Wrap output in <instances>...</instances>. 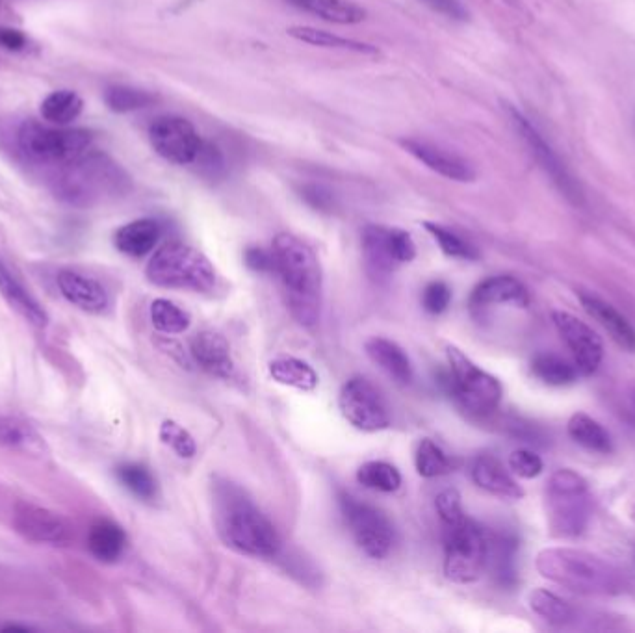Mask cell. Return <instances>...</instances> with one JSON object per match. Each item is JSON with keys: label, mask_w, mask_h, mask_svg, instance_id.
I'll return each instance as SVG.
<instances>
[{"label": "cell", "mask_w": 635, "mask_h": 633, "mask_svg": "<svg viewBox=\"0 0 635 633\" xmlns=\"http://www.w3.org/2000/svg\"><path fill=\"white\" fill-rule=\"evenodd\" d=\"M214 522L221 541L238 554L273 559L281 552V537L270 518L231 481L214 483Z\"/></svg>", "instance_id": "cell-1"}, {"label": "cell", "mask_w": 635, "mask_h": 633, "mask_svg": "<svg viewBox=\"0 0 635 633\" xmlns=\"http://www.w3.org/2000/svg\"><path fill=\"white\" fill-rule=\"evenodd\" d=\"M273 273L283 281L292 316L312 327L322 311V266L316 253L298 236L281 233L272 246Z\"/></svg>", "instance_id": "cell-2"}, {"label": "cell", "mask_w": 635, "mask_h": 633, "mask_svg": "<svg viewBox=\"0 0 635 633\" xmlns=\"http://www.w3.org/2000/svg\"><path fill=\"white\" fill-rule=\"evenodd\" d=\"M541 576L578 595L611 596L626 587L623 572L602 557L574 548H546L537 556Z\"/></svg>", "instance_id": "cell-3"}, {"label": "cell", "mask_w": 635, "mask_h": 633, "mask_svg": "<svg viewBox=\"0 0 635 633\" xmlns=\"http://www.w3.org/2000/svg\"><path fill=\"white\" fill-rule=\"evenodd\" d=\"M54 195L73 207H93L129 190V177L110 156L84 153L60 166L52 179Z\"/></svg>", "instance_id": "cell-4"}, {"label": "cell", "mask_w": 635, "mask_h": 633, "mask_svg": "<svg viewBox=\"0 0 635 633\" xmlns=\"http://www.w3.org/2000/svg\"><path fill=\"white\" fill-rule=\"evenodd\" d=\"M147 279L160 288H179L207 294L216 286V270L195 247L168 242L156 251L145 268Z\"/></svg>", "instance_id": "cell-5"}, {"label": "cell", "mask_w": 635, "mask_h": 633, "mask_svg": "<svg viewBox=\"0 0 635 633\" xmlns=\"http://www.w3.org/2000/svg\"><path fill=\"white\" fill-rule=\"evenodd\" d=\"M546 513L552 535H582L591 518V494L587 481L569 468L556 470L546 485Z\"/></svg>", "instance_id": "cell-6"}, {"label": "cell", "mask_w": 635, "mask_h": 633, "mask_svg": "<svg viewBox=\"0 0 635 633\" xmlns=\"http://www.w3.org/2000/svg\"><path fill=\"white\" fill-rule=\"evenodd\" d=\"M489 563V539L478 522L465 517L444 526V574L450 582H478Z\"/></svg>", "instance_id": "cell-7"}, {"label": "cell", "mask_w": 635, "mask_h": 633, "mask_svg": "<svg viewBox=\"0 0 635 633\" xmlns=\"http://www.w3.org/2000/svg\"><path fill=\"white\" fill-rule=\"evenodd\" d=\"M446 357L450 366L446 387L461 407L478 416L496 411L504 396L500 381L470 361L461 349L448 346Z\"/></svg>", "instance_id": "cell-8"}, {"label": "cell", "mask_w": 635, "mask_h": 633, "mask_svg": "<svg viewBox=\"0 0 635 633\" xmlns=\"http://www.w3.org/2000/svg\"><path fill=\"white\" fill-rule=\"evenodd\" d=\"M19 149L26 158L47 166H64L90 151V130L47 127L38 121H25L17 134Z\"/></svg>", "instance_id": "cell-9"}, {"label": "cell", "mask_w": 635, "mask_h": 633, "mask_svg": "<svg viewBox=\"0 0 635 633\" xmlns=\"http://www.w3.org/2000/svg\"><path fill=\"white\" fill-rule=\"evenodd\" d=\"M338 502L351 535L364 554L372 559L389 556L396 543V530L389 517L351 494H340Z\"/></svg>", "instance_id": "cell-10"}, {"label": "cell", "mask_w": 635, "mask_h": 633, "mask_svg": "<svg viewBox=\"0 0 635 633\" xmlns=\"http://www.w3.org/2000/svg\"><path fill=\"white\" fill-rule=\"evenodd\" d=\"M338 407L351 426L366 433L383 431L392 422L385 396L364 377H351L344 383L338 394Z\"/></svg>", "instance_id": "cell-11"}, {"label": "cell", "mask_w": 635, "mask_h": 633, "mask_svg": "<svg viewBox=\"0 0 635 633\" xmlns=\"http://www.w3.org/2000/svg\"><path fill=\"white\" fill-rule=\"evenodd\" d=\"M363 255L366 272L374 279H387L400 264L416 257L411 234L402 229L368 225L363 231Z\"/></svg>", "instance_id": "cell-12"}, {"label": "cell", "mask_w": 635, "mask_h": 633, "mask_svg": "<svg viewBox=\"0 0 635 633\" xmlns=\"http://www.w3.org/2000/svg\"><path fill=\"white\" fill-rule=\"evenodd\" d=\"M511 121L515 129L520 134V138L528 145L533 158L537 164L545 171L546 177L558 188L559 194L563 195L574 207H584L585 195L580 182L574 179L565 162L559 158L554 147L546 142L543 134L533 127L532 123L522 116L517 110H509Z\"/></svg>", "instance_id": "cell-13"}, {"label": "cell", "mask_w": 635, "mask_h": 633, "mask_svg": "<svg viewBox=\"0 0 635 633\" xmlns=\"http://www.w3.org/2000/svg\"><path fill=\"white\" fill-rule=\"evenodd\" d=\"M13 528L30 543L69 546L75 539L73 526L56 511L32 502H17L13 507Z\"/></svg>", "instance_id": "cell-14"}, {"label": "cell", "mask_w": 635, "mask_h": 633, "mask_svg": "<svg viewBox=\"0 0 635 633\" xmlns=\"http://www.w3.org/2000/svg\"><path fill=\"white\" fill-rule=\"evenodd\" d=\"M149 140L158 155L177 166L194 164L203 149L201 136L184 117H158L149 129Z\"/></svg>", "instance_id": "cell-15"}, {"label": "cell", "mask_w": 635, "mask_h": 633, "mask_svg": "<svg viewBox=\"0 0 635 633\" xmlns=\"http://www.w3.org/2000/svg\"><path fill=\"white\" fill-rule=\"evenodd\" d=\"M554 325L561 340L571 349L572 361L582 375L595 374L604 359V346L600 336L569 312L556 311L552 314Z\"/></svg>", "instance_id": "cell-16"}, {"label": "cell", "mask_w": 635, "mask_h": 633, "mask_svg": "<svg viewBox=\"0 0 635 633\" xmlns=\"http://www.w3.org/2000/svg\"><path fill=\"white\" fill-rule=\"evenodd\" d=\"M58 288L71 305L88 314H101L110 305V296L97 279L77 270H62L56 277Z\"/></svg>", "instance_id": "cell-17"}, {"label": "cell", "mask_w": 635, "mask_h": 633, "mask_svg": "<svg viewBox=\"0 0 635 633\" xmlns=\"http://www.w3.org/2000/svg\"><path fill=\"white\" fill-rule=\"evenodd\" d=\"M190 353L203 372L218 379H231L234 375V361L231 346L225 336L216 331H201L194 336Z\"/></svg>", "instance_id": "cell-18"}, {"label": "cell", "mask_w": 635, "mask_h": 633, "mask_svg": "<svg viewBox=\"0 0 635 633\" xmlns=\"http://www.w3.org/2000/svg\"><path fill=\"white\" fill-rule=\"evenodd\" d=\"M496 305H515V307H528L530 305V292L520 283L519 279L511 275H496L481 281L470 294V307L481 311Z\"/></svg>", "instance_id": "cell-19"}, {"label": "cell", "mask_w": 635, "mask_h": 633, "mask_svg": "<svg viewBox=\"0 0 635 633\" xmlns=\"http://www.w3.org/2000/svg\"><path fill=\"white\" fill-rule=\"evenodd\" d=\"M470 476L474 483L483 491L506 498V500H520L524 496V491L520 489L519 483L511 476V472L502 465L500 459L494 455L483 453L478 455L472 466H470Z\"/></svg>", "instance_id": "cell-20"}, {"label": "cell", "mask_w": 635, "mask_h": 633, "mask_svg": "<svg viewBox=\"0 0 635 633\" xmlns=\"http://www.w3.org/2000/svg\"><path fill=\"white\" fill-rule=\"evenodd\" d=\"M402 145L422 164H426L429 169L437 171L446 179L470 182L474 181V177H476L474 169L470 168V164L465 162L463 158H459L454 153H448L433 143L422 142V140H403Z\"/></svg>", "instance_id": "cell-21"}, {"label": "cell", "mask_w": 635, "mask_h": 633, "mask_svg": "<svg viewBox=\"0 0 635 633\" xmlns=\"http://www.w3.org/2000/svg\"><path fill=\"white\" fill-rule=\"evenodd\" d=\"M0 296L13 311L21 314L26 322L34 327H45L49 323V314L38 299L30 294L23 281L0 260Z\"/></svg>", "instance_id": "cell-22"}, {"label": "cell", "mask_w": 635, "mask_h": 633, "mask_svg": "<svg viewBox=\"0 0 635 633\" xmlns=\"http://www.w3.org/2000/svg\"><path fill=\"white\" fill-rule=\"evenodd\" d=\"M364 348H366L370 361L389 375L394 383L409 385L413 381V375H415L413 362L402 346H398L389 338L376 336V338H370Z\"/></svg>", "instance_id": "cell-23"}, {"label": "cell", "mask_w": 635, "mask_h": 633, "mask_svg": "<svg viewBox=\"0 0 635 633\" xmlns=\"http://www.w3.org/2000/svg\"><path fill=\"white\" fill-rule=\"evenodd\" d=\"M580 301H582L587 314L591 318H595L621 348L630 351V353H635V329L621 312L615 311L610 303L602 301V299L593 296V294L582 292Z\"/></svg>", "instance_id": "cell-24"}, {"label": "cell", "mask_w": 635, "mask_h": 633, "mask_svg": "<svg viewBox=\"0 0 635 633\" xmlns=\"http://www.w3.org/2000/svg\"><path fill=\"white\" fill-rule=\"evenodd\" d=\"M127 533L112 520H97L88 533V550L101 563H116L125 554Z\"/></svg>", "instance_id": "cell-25"}, {"label": "cell", "mask_w": 635, "mask_h": 633, "mask_svg": "<svg viewBox=\"0 0 635 633\" xmlns=\"http://www.w3.org/2000/svg\"><path fill=\"white\" fill-rule=\"evenodd\" d=\"M160 234H162V229H160L158 221L147 220V218L130 221L121 229H117L114 244L121 253L134 257V259H140L155 249L158 240H160Z\"/></svg>", "instance_id": "cell-26"}, {"label": "cell", "mask_w": 635, "mask_h": 633, "mask_svg": "<svg viewBox=\"0 0 635 633\" xmlns=\"http://www.w3.org/2000/svg\"><path fill=\"white\" fill-rule=\"evenodd\" d=\"M273 381H277L279 385L285 387L298 388L311 392L318 387V374L314 372L309 362L301 361L296 357H279L273 359L268 366Z\"/></svg>", "instance_id": "cell-27"}, {"label": "cell", "mask_w": 635, "mask_h": 633, "mask_svg": "<svg viewBox=\"0 0 635 633\" xmlns=\"http://www.w3.org/2000/svg\"><path fill=\"white\" fill-rule=\"evenodd\" d=\"M305 12L314 13L329 23L337 25H355L366 17L363 8L350 0H290Z\"/></svg>", "instance_id": "cell-28"}, {"label": "cell", "mask_w": 635, "mask_h": 633, "mask_svg": "<svg viewBox=\"0 0 635 633\" xmlns=\"http://www.w3.org/2000/svg\"><path fill=\"white\" fill-rule=\"evenodd\" d=\"M569 435L571 439L580 444L585 450L595 453H610L611 446L610 433L598 424L595 418L584 413H576L569 420Z\"/></svg>", "instance_id": "cell-29"}, {"label": "cell", "mask_w": 635, "mask_h": 633, "mask_svg": "<svg viewBox=\"0 0 635 633\" xmlns=\"http://www.w3.org/2000/svg\"><path fill=\"white\" fill-rule=\"evenodd\" d=\"M532 374L550 387H569L578 379L574 362L565 361L556 353H539L532 361Z\"/></svg>", "instance_id": "cell-30"}, {"label": "cell", "mask_w": 635, "mask_h": 633, "mask_svg": "<svg viewBox=\"0 0 635 633\" xmlns=\"http://www.w3.org/2000/svg\"><path fill=\"white\" fill-rule=\"evenodd\" d=\"M528 602L535 615L554 626H569L578 619V611L574 606L546 589H535Z\"/></svg>", "instance_id": "cell-31"}, {"label": "cell", "mask_w": 635, "mask_h": 633, "mask_svg": "<svg viewBox=\"0 0 635 633\" xmlns=\"http://www.w3.org/2000/svg\"><path fill=\"white\" fill-rule=\"evenodd\" d=\"M288 34H290L292 38L299 39V41H303V43H309V45H314V47L353 51L359 52V54H372V56L379 54L376 47H372V45H368V43H361V41H355V39L340 38V36H335V34H331V32L311 28V26H294V28L288 30Z\"/></svg>", "instance_id": "cell-32"}, {"label": "cell", "mask_w": 635, "mask_h": 633, "mask_svg": "<svg viewBox=\"0 0 635 633\" xmlns=\"http://www.w3.org/2000/svg\"><path fill=\"white\" fill-rule=\"evenodd\" d=\"M82 106L84 103L75 91H52L51 95H47L45 101L41 103V116L52 125L65 127L80 116Z\"/></svg>", "instance_id": "cell-33"}, {"label": "cell", "mask_w": 635, "mask_h": 633, "mask_svg": "<svg viewBox=\"0 0 635 633\" xmlns=\"http://www.w3.org/2000/svg\"><path fill=\"white\" fill-rule=\"evenodd\" d=\"M119 483L143 502H153L158 496V483L147 466L140 463H125L116 468Z\"/></svg>", "instance_id": "cell-34"}, {"label": "cell", "mask_w": 635, "mask_h": 633, "mask_svg": "<svg viewBox=\"0 0 635 633\" xmlns=\"http://www.w3.org/2000/svg\"><path fill=\"white\" fill-rule=\"evenodd\" d=\"M357 481L372 491L396 492L402 487V474L385 461H370L357 470Z\"/></svg>", "instance_id": "cell-35"}, {"label": "cell", "mask_w": 635, "mask_h": 633, "mask_svg": "<svg viewBox=\"0 0 635 633\" xmlns=\"http://www.w3.org/2000/svg\"><path fill=\"white\" fill-rule=\"evenodd\" d=\"M415 465L422 478H441L452 472V459L431 439L420 440L416 448Z\"/></svg>", "instance_id": "cell-36"}, {"label": "cell", "mask_w": 635, "mask_h": 633, "mask_svg": "<svg viewBox=\"0 0 635 633\" xmlns=\"http://www.w3.org/2000/svg\"><path fill=\"white\" fill-rule=\"evenodd\" d=\"M0 446L36 452L43 446V442L39 439L38 433L23 420L13 416H0Z\"/></svg>", "instance_id": "cell-37"}, {"label": "cell", "mask_w": 635, "mask_h": 633, "mask_svg": "<svg viewBox=\"0 0 635 633\" xmlns=\"http://www.w3.org/2000/svg\"><path fill=\"white\" fill-rule=\"evenodd\" d=\"M151 322L155 325L156 331L164 335H181L190 327L192 318L173 301L155 299L151 303Z\"/></svg>", "instance_id": "cell-38"}, {"label": "cell", "mask_w": 635, "mask_h": 633, "mask_svg": "<svg viewBox=\"0 0 635 633\" xmlns=\"http://www.w3.org/2000/svg\"><path fill=\"white\" fill-rule=\"evenodd\" d=\"M104 101L112 112L127 114V112H136L151 106L155 103V97L149 91L136 90L129 86H114L106 90Z\"/></svg>", "instance_id": "cell-39"}, {"label": "cell", "mask_w": 635, "mask_h": 633, "mask_svg": "<svg viewBox=\"0 0 635 633\" xmlns=\"http://www.w3.org/2000/svg\"><path fill=\"white\" fill-rule=\"evenodd\" d=\"M515 550L517 541L509 535L496 537V541H489V554H493L494 570L498 576V582L502 585H513L515 583Z\"/></svg>", "instance_id": "cell-40"}, {"label": "cell", "mask_w": 635, "mask_h": 633, "mask_svg": "<svg viewBox=\"0 0 635 633\" xmlns=\"http://www.w3.org/2000/svg\"><path fill=\"white\" fill-rule=\"evenodd\" d=\"M426 229H428L429 234L437 240V244L441 246L442 253H444V255L454 257V259H480L478 249L472 246L470 242H467L465 238H461L459 234H455L454 231L444 229L442 225H435V223H426Z\"/></svg>", "instance_id": "cell-41"}, {"label": "cell", "mask_w": 635, "mask_h": 633, "mask_svg": "<svg viewBox=\"0 0 635 633\" xmlns=\"http://www.w3.org/2000/svg\"><path fill=\"white\" fill-rule=\"evenodd\" d=\"M160 439H162L164 444H168L169 448L182 459H192L197 453V444H195L194 437L184 427L179 426L177 422H173V420H166L160 426Z\"/></svg>", "instance_id": "cell-42"}, {"label": "cell", "mask_w": 635, "mask_h": 633, "mask_svg": "<svg viewBox=\"0 0 635 633\" xmlns=\"http://www.w3.org/2000/svg\"><path fill=\"white\" fill-rule=\"evenodd\" d=\"M450 303H452V290L442 281L429 283L422 292V307L433 316H439L446 311L450 307Z\"/></svg>", "instance_id": "cell-43"}, {"label": "cell", "mask_w": 635, "mask_h": 633, "mask_svg": "<svg viewBox=\"0 0 635 633\" xmlns=\"http://www.w3.org/2000/svg\"><path fill=\"white\" fill-rule=\"evenodd\" d=\"M435 507H437V513H439L444 526H452L455 522L467 517L465 511H463V505H461V494L455 489L442 491L437 496Z\"/></svg>", "instance_id": "cell-44"}, {"label": "cell", "mask_w": 635, "mask_h": 633, "mask_svg": "<svg viewBox=\"0 0 635 633\" xmlns=\"http://www.w3.org/2000/svg\"><path fill=\"white\" fill-rule=\"evenodd\" d=\"M509 468L519 478L533 479L543 472V461L537 453L530 452V450H517L509 457Z\"/></svg>", "instance_id": "cell-45"}, {"label": "cell", "mask_w": 635, "mask_h": 633, "mask_svg": "<svg viewBox=\"0 0 635 633\" xmlns=\"http://www.w3.org/2000/svg\"><path fill=\"white\" fill-rule=\"evenodd\" d=\"M244 260L249 270L257 273H273L272 251H264L262 247H249L244 253Z\"/></svg>", "instance_id": "cell-46"}, {"label": "cell", "mask_w": 635, "mask_h": 633, "mask_svg": "<svg viewBox=\"0 0 635 633\" xmlns=\"http://www.w3.org/2000/svg\"><path fill=\"white\" fill-rule=\"evenodd\" d=\"M431 10L442 13L450 19L457 21H465L468 17L467 10L463 8V4L459 0H424Z\"/></svg>", "instance_id": "cell-47"}, {"label": "cell", "mask_w": 635, "mask_h": 633, "mask_svg": "<svg viewBox=\"0 0 635 633\" xmlns=\"http://www.w3.org/2000/svg\"><path fill=\"white\" fill-rule=\"evenodd\" d=\"M26 47V38L23 32L10 28V26L0 25V49L6 51H23Z\"/></svg>", "instance_id": "cell-48"}, {"label": "cell", "mask_w": 635, "mask_h": 633, "mask_svg": "<svg viewBox=\"0 0 635 633\" xmlns=\"http://www.w3.org/2000/svg\"><path fill=\"white\" fill-rule=\"evenodd\" d=\"M305 199L311 203L312 207L316 208H329V205H331V197L322 194L320 188L305 190Z\"/></svg>", "instance_id": "cell-49"}, {"label": "cell", "mask_w": 635, "mask_h": 633, "mask_svg": "<svg viewBox=\"0 0 635 633\" xmlns=\"http://www.w3.org/2000/svg\"><path fill=\"white\" fill-rule=\"evenodd\" d=\"M28 630H30V628H26V626H15V624L4 628V632H28Z\"/></svg>", "instance_id": "cell-50"}, {"label": "cell", "mask_w": 635, "mask_h": 633, "mask_svg": "<svg viewBox=\"0 0 635 633\" xmlns=\"http://www.w3.org/2000/svg\"><path fill=\"white\" fill-rule=\"evenodd\" d=\"M630 394H632V401H634V405H635V385L634 387H632V392H630Z\"/></svg>", "instance_id": "cell-51"}]
</instances>
